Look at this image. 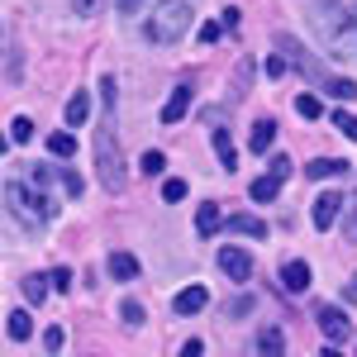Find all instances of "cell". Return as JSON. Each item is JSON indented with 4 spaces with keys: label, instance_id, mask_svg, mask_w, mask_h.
Returning a JSON list of instances; mask_svg holds the SVG:
<instances>
[{
    "label": "cell",
    "instance_id": "6da1fadb",
    "mask_svg": "<svg viewBox=\"0 0 357 357\" xmlns=\"http://www.w3.org/2000/svg\"><path fill=\"white\" fill-rule=\"evenodd\" d=\"M5 205H10V215L29 229H38V224H48L57 215V200L43 191V181H33V176H15V181H5Z\"/></svg>",
    "mask_w": 357,
    "mask_h": 357
},
{
    "label": "cell",
    "instance_id": "7a4b0ae2",
    "mask_svg": "<svg viewBox=\"0 0 357 357\" xmlns=\"http://www.w3.org/2000/svg\"><path fill=\"white\" fill-rule=\"evenodd\" d=\"M143 15H148L143 20V38L148 43H176V38H186V29L195 20V10L186 0H153Z\"/></svg>",
    "mask_w": 357,
    "mask_h": 357
},
{
    "label": "cell",
    "instance_id": "3957f363",
    "mask_svg": "<svg viewBox=\"0 0 357 357\" xmlns=\"http://www.w3.org/2000/svg\"><path fill=\"white\" fill-rule=\"evenodd\" d=\"M110 114L114 110H105V124H100V134H96V176H100L105 191H124L129 172H124V153H119V138H114Z\"/></svg>",
    "mask_w": 357,
    "mask_h": 357
},
{
    "label": "cell",
    "instance_id": "277c9868",
    "mask_svg": "<svg viewBox=\"0 0 357 357\" xmlns=\"http://www.w3.org/2000/svg\"><path fill=\"white\" fill-rule=\"evenodd\" d=\"M314 324H319V333H324L329 343H338V348L353 338V319H348L338 305H319V310H314Z\"/></svg>",
    "mask_w": 357,
    "mask_h": 357
},
{
    "label": "cell",
    "instance_id": "5b68a950",
    "mask_svg": "<svg viewBox=\"0 0 357 357\" xmlns=\"http://www.w3.org/2000/svg\"><path fill=\"white\" fill-rule=\"evenodd\" d=\"M220 272L229 276V281H238V286H243L248 276H252V257H248L243 248L224 243V248H220Z\"/></svg>",
    "mask_w": 357,
    "mask_h": 357
},
{
    "label": "cell",
    "instance_id": "8992f818",
    "mask_svg": "<svg viewBox=\"0 0 357 357\" xmlns=\"http://www.w3.org/2000/svg\"><path fill=\"white\" fill-rule=\"evenodd\" d=\"M338 210H343V195H338V191H324L319 200H314V210H310L314 229H319V234H329L333 220H338Z\"/></svg>",
    "mask_w": 357,
    "mask_h": 357
},
{
    "label": "cell",
    "instance_id": "52a82bcc",
    "mask_svg": "<svg viewBox=\"0 0 357 357\" xmlns=\"http://www.w3.org/2000/svg\"><path fill=\"white\" fill-rule=\"evenodd\" d=\"M191 100H195L191 82H186V86H176V91L167 96V105H162V124H181V119H186V110H191Z\"/></svg>",
    "mask_w": 357,
    "mask_h": 357
},
{
    "label": "cell",
    "instance_id": "ba28073f",
    "mask_svg": "<svg viewBox=\"0 0 357 357\" xmlns=\"http://www.w3.org/2000/svg\"><path fill=\"white\" fill-rule=\"evenodd\" d=\"M229 234H243V238H257V243H267V224L257 220V215H229V220H220Z\"/></svg>",
    "mask_w": 357,
    "mask_h": 357
},
{
    "label": "cell",
    "instance_id": "9c48e42d",
    "mask_svg": "<svg viewBox=\"0 0 357 357\" xmlns=\"http://www.w3.org/2000/svg\"><path fill=\"white\" fill-rule=\"evenodd\" d=\"M348 167L353 162H343V158H314V162L305 167V176L310 181H333V176H348Z\"/></svg>",
    "mask_w": 357,
    "mask_h": 357
},
{
    "label": "cell",
    "instance_id": "30bf717a",
    "mask_svg": "<svg viewBox=\"0 0 357 357\" xmlns=\"http://www.w3.org/2000/svg\"><path fill=\"white\" fill-rule=\"evenodd\" d=\"M205 305H210V291H205V286H186V291H176L172 310H176V314H200Z\"/></svg>",
    "mask_w": 357,
    "mask_h": 357
},
{
    "label": "cell",
    "instance_id": "8fae6325",
    "mask_svg": "<svg viewBox=\"0 0 357 357\" xmlns=\"http://www.w3.org/2000/svg\"><path fill=\"white\" fill-rule=\"evenodd\" d=\"M105 272H110L114 281H138V257L134 252H110V257H105Z\"/></svg>",
    "mask_w": 357,
    "mask_h": 357
},
{
    "label": "cell",
    "instance_id": "7c38bea8",
    "mask_svg": "<svg viewBox=\"0 0 357 357\" xmlns=\"http://www.w3.org/2000/svg\"><path fill=\"white\" fill-rule=\"evenodd\" d=\"M281 286H286L291 296L310 291V262H286V267H281Z\"/></svg>",
    "mask_w": 357,
    "mask_h": 357
},
{
    "label": "cell",
    "instance_id": "4fadbf2b",
    "mask_svg": "<svg viewBox=\"0 0 357 357\" xmlns=\"http://www.w3.org/2000/svg\"><path fill=\"white\" fill-rule=\"evenodd\" d=\"M248 143H252V153H257V158H262V153H272V143H276V124H272V119H257Z\"/></svg>",
    "mask_w": 357,
    "mask_h": 357
},
{
    "label": "cell",
    "instance_id": "5bb4252c",
    "mask_svg": "<svg viewBox=\"0 0 357 357\" xmlns=\"http://www.w3.org/2000/svg\"><path fill=\"white\" fill-rule=\"evenodd\" d=\"M220 205H200V210H195V234H200V238H210V234H220Z\"/></svg>",
    "mask_w": 357,
    "mask_h": 357
},
{
    "label": "cell",
    "instance_id": "9a60e30c",
    "mask_svg": "<svg viewBox=\"0 0 357 357\" xmlns=\"http://www.w3.org/2000/svg\"><path fill=\"white\" fill-rule=\"evenodd\" d=\"M276 191H281V181H276L272 172H267V176H257V181L248 186V195H252L257 205H272V200H276Z\"/></svg>",
    "mask_w": 357,
    "mask_h": 357
},
{
    "label": "cell",
    "instance_id": "2e32d148",
    "mask_svg": "<svg viewBox=\"0 0 357 357\" xmlns=\"http://www.w3.org/2000/svg\"><path fill=\"white\" fill-rule=\"evenodd\" d=\"M338 229H343V238H348V243H357V195L353 200H343V210H338Z\"/></svg>",
    "mask_w": 357,
    "mask_h": 357
},
{
    "label": "cell",
    "instance_id": "e0dca14e",
    "mask_svg": "<svg viewBox=\"0 0 357 357\" xmlns=\"http://www.w3.org/2000/svg\"><path fill=\"white\" fill-rule=\"evenodd\" d=\"M215 153H220L224 172H234V162H238V148H234V138H229V129H215Z\"/></svg>",
    "mask_w": 357,
    "mask_h": 357
},
{
    "label": "cell",
    "instance_id": "ac0fdd59",
    "mask_svg": "<svg viewBox=\"0 0 357 357\" xmlns=\"http://www.w3.org/2000/svg\"><path fill=\"white\" fill-rule=\"evenodd\" d=\"M48 153H53V158H62V162H67V158H77V138L67 134V129H57V134L48 138Z\"/></svg>",
    "mask_w": 357,
    "mask_h": 357
},
{
    "label": "cell",
    "instance_id": "d6986e66",
    "mask_svg": "<svg viewBox=\"0 0 357 357\" xmlns=\"http://www.w3.org/2000/svg\"><path fill=\"white\" fill-rule=\"evenodd\" d=\"M5 329H10V338H15V343H24L29 333H33V319H29V310H10V324H5Z\"/></svg>",
    "mask_w": 357,
    "mask_h": 357
},
{
    "label": "cell",
    "instance_id": "ffe728a7",
    "mask_svg": "<svg viewBox=\"0 0 357 357\" xmlns=\"http://www.w3.org/2000/svg\"><path fill=\"white\" fill-rule=\"evenodd\" d=\"M67 124H72V129H77V124H86V114H91V100H86L82 91H72V100H67Z\"/></svg>",
    "mask_w": 357,
    "mask_h": 357
},
{
    "label": "cell",
    "instance_id": "44dd1931",
    "mask_svg": "<svg viewBox=\"0 0 357 357\" xmlns=\"http://www.w3.org/2000/svg\"><path fill=\"white\" fill-rule=\"evenodd\" d=\"M333 48H338V57H357V10L348 15V29H343V38Z\"/></svg>",
    "mask_w": 357,
    "mask_h": 357
},
{
    "label": "cell",
    "instance_id": "7402d4cb",
    "mask_svg": "<svg viewBox=\"0 0 357 357\" xmlns=\"http://www.w3.org/2000/svg\"><path fill=\"white\" fill-rule=\"evenodd\" d=\"M257 353H286V333L281 329H262L257 333Z\"/></svg>",
    "mask_w": 357,
    "mask_h": 357
},
{
    "label": "cell",
    "instance_id": "603a6c76",
    "mask_svg": "<svg viewBox=\"0 0 357 357\" xmlns=\"http://www.w3.org/2000/svg\"><path fill=\"white\" fill-rule=\"evenodd\" d=\"M138 172H143V176H162V172H167V158L158 153V148H153V153H143V162H138Z\"/></svg>",
    "mask_w": 357,
    "mask_h": 357
},
{
    "label": "cell",
    "instance_id": "cb8c5ba5",
    "mask_svg": "<svg viewBox=\"0 0 357 357\" xmlns=\"http://www.w3.org/2000/svg\"><path fill=\"white\" fill-rule=\"evenodd\" d=\"M333 129H338L343 138H353V143H357V114H348V110H333Z\"/></svg>",
    "mask_w": 357,
    "mask_h": 357
},
{
    "label": "cell",
    "instance_id": "d4e9b609",
    "mask_svg": "<svg viewBox=\"0 0 357 357\" xmlns=\"http://www.w3.org/2000/svg\"><path fill=\"white\" fill-rule=\"evenodd\" d=\"M329 96L333 100H357V82L353 77H338V82H329Z\"/></svg>",
    "mask_w": 357,
    "mask_h": 357
},
{
    "label": "cell",
    "instance_id": "484cf974",
    "mask_svg": "<svg viewBox=\"0 0 357 357\" xmlns=\"http://www.w3.org/2000/svg\"><path fill=\"white\" fill-rule=\"evenodd\" d=\"M43 296H48V276H24V301H43Z\"/></svg>",
    "mask_w": 357,
    "mask_h": 357
},
{
    "label": "cell",
    "instance_id": "4316f807",
    "mask_svg": "<svg viewBox=\"0 0 357 357\" xmlns=\"http://www.w3.org/2000/svg\"><path fill=\"white\" fill-rule=\"evenodd\" d=\"M162 200H167V205L186 200V181H181V176H167V181H162Z\"/></svg>",
    "mask_w": 357,
    "mask_h": 357
},
{
    "label": "cell",
    "instance_id": "83f0119b",
    "mask_svg": "<svg viewBox=\"0 0 357 357\" xmlns=\"http://www.w3.org/2000/svg\"><path fill=\"white\" fill-rule=\"evenodd\" d=\"M296 114H301V119H319V96H310V91L296 96Z\"/></svg>",
    "mask_w": 357,
    "mask_h": 357
},
{
    "label": "cell",
    "instance_id": "f1b7e54d",
    "mask_svg": "<svg viewBox=\"0 0 357 357\" xmlns=\"http://www.w3.org/2000/svg\"><path fill=\"white\" fill-rule=\"evenodd\" d=\"M119 314H124V324H129V329L143 324V305H138V301H124V305H119Z\"/></svg>",
    "mask_w": 357,
    "mask_h": 357
},
{
    "label": "cell",
    "instance_id": "f546056e",
    "mask_svg": "<svg viewBox=\"0 0 357 357\" xmlns=\"http://www.w3.org/2000/svg\"><path fill=\"white\" fill-rule=\"evenodd\" d=\"M10 138H15V143H29V138H33V119H24V114H20V119L10 124Z\"/></svg>",
    "mask_w": 357,
    "mask_h": 357
},
{
    "label": "cell",
    "instance_id": "4dcf8cb0",
    "mask_svg": "<svg viewBox=\"0 0 357 357\" xmlns=\"http://www.w3.org/2000/svg\"><path fill=\"white\" fill-rule=\"evenodd\" d=\"M57 176H62V191L67 195H82V176H77L72 167H57Z\"/></svg>",
    "mask_w": 357,
    "mask_h": 357
},
{
    "label": "cell",
    "instance_id": "1f68e13d",
    "mask_svg": "<svg viewBox=\"0 0 357 357\" xmlns=\"http://www.w3.org/2000/svg\"><path fill=\"white\" fill-rule=\"evenodd\" d=\"M148 5H153V0H114V10H119V15H129V20H134V15H143Z\"/></svg>",
    "mask_w": 357,
    "mask_h": 357
},
{
    "label": "cell",
    "instance_id": "d6a6232c",
    "mask_svg": "<svg viewBox=\"0 0 357 357\" xmlns=\"http://www.w3.org/2000/svg\"><path fill=\"white\" fill-rule=\"evenodd\" d=\"M48 286H53V291H62V296H67V291H72V272H67V267H57V272L48 276Z\"/></svg>",
    "mask_w": 357,
    "mask_h": 357
},
{
    "label": "cell",
    "instance_id": "836d02e7",
    "mask_svg": "<svg viewBox=\"0 0 357 357\" xmlns=\"http://www.w3.org/2000/svg\"><path fill=\"white\" fill-rule=\"evenodd\" d=\"M267 172H272L276 181H286V176H291V158H281V153H276L272 162H267Z\"/></svg>",
    "mask_w": 357,
    "mask_h": 357
},
{
    "label": "cell",
    "instance_id": "e575fe53",
    "mask_svg": "<svg viewBox=\"0 0 357 357\" xmlns=\"http://www.w3.org/2000/svg\"><path fill=\"white\" fill-rule=\"evenodd\" d=\"M62 343H67V333L57 329V324H53L48 333H43V348H48V353H62Z\"/></svg>",
    "mask_w": 357,
    "mask_h": 357
},
{
    "label": "cell",
    "instance_id": "d590c367",
    "mask_svg": "<svg viewBox=\"0 0 357 357\" xmlns=\"http://www.w3.org/2000/svg\"><path fill=\"white\" fill-rule=\"evenodd\" d=\"M220 33H224V24H220V20H210V24H200V43H215Z\"/></svg>",
    "mask_w": 357,
    "mask_h": 357
},
{
    "label": "cell",
    "instance_id": "8d00e7d4",
    "mask_svg": "<svg viewBox=\"0 0 357 357\" xmlns=\"http://www.w3.org/2000/svg\"><path fill=\"white\" fill-rule=\"evenodd\" d=\"M96 5H100V0H72V15L86 20V15H96Z\"/></svg>",
    "mask_w": 357,
    "mask_h": 357
},
{
    "label": "cell",
    "instance_id": "74e56055",
    "mask_svg": "<svg viewBox=\"0 0 357 357\" xmlns=\"http://www.w3.org/2000/svg\"><path fill=\"white\" fill-rule=\"evenodd\" d=\"M267 77H286V57H267Z\"/></svg>",
    "mask_w": 357,
    "mask_h": 357
},
{
    "label": "cell",
    "instance_id": "f35d334b",
    "mask_svg": "<svg viewBox=\"0 0 357 357\" xmlns=\"http://www.w3.org/2000/svg\"><path fill=\"white\" fill-rule=\"evenodd\" d=\"M181 353H186V357H200V353H205V343H200V338H186V348H181Z\"/></svg>",
    "mask_w": 357,
    "mask_h": 357
},
{
    "label": "cell",
    "instance_id": "ab89813d",
    "mask_svg": "<svg viewBox=\"0 0 357 357\" xmlns=\"http://www.w3.org/2000/svg\"><path fill=\"white\" fill-rule=\"evenodd\" d=\"M5 143H10V138H5V134H0V153H5Z\"/></svg>",
    "mask_w": 357,
    "mask_h": 357
}]
</instances>
